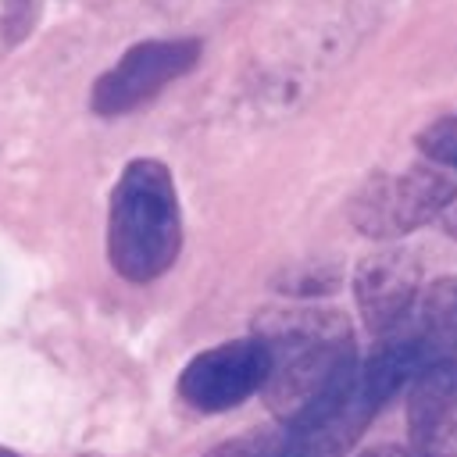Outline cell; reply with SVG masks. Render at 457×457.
Masks as SVG:
<instances>
[{
    "mask_svg": "<svg viewBox=\"0 0 457 457\" xmlns=\"http://www.w3.org/2000/svg\"><path fill=\"white\" fill-rule=\"evenodd\" d=\"M182 250V211L171 171L154 157L125 164L111 189L107 257L129 282L161 278Z\"/></svg>",
    "mask_w": 457,
    "mask_h": 457,
    "instance_id": "1",
    "label": "cell"
},
{
    "mask_svg": "<svg viewBox=\"0 0 457 457\" xmlns=\"http://www.w3.org/2000/svg\"><path fill=\"white\" fill-rule=\"evenodd\" d=\"M271 350V378L264 386L268 403L286 421L318 393L328 386V378L353 361L350 328L339 314H282L275 328L261 336Z\"/></svg>",
    "mask_w": 457,
    "mask_h": 457,
    "instance_id": "2",
    "label": "cell"
},
{
    "mask_svg": "<svg viewBox=\"0 0 457 457\" xmlns=\"http://www.w3.org/2000/svg\"><path fill=\"white\" fill-rule=\"evenodd\" d=\"M457 200V171L418 161L403 171H382L371 175L361 193L350 204L353 225L371 239H396L436 214H446V207Z\"/></svg>",
    "mask_w": 457,
    "mask_h": 457,
    "instance_id": "3",
    "label": "cell"
},
{
    "mask_svg": "<svg viewBox=\"0 0 457 457\" xmlns=\"http://www.w3.org/2000/svg\"><path fill=\"white\" fill-rule=\"evenodd\" d=\"M378 403L364 386L361 361H346L325 389H318L282 432V457H346Z\"/></svg>",
    "mask_w": 457,
    "mask_h": 457,
    "instance_id": "4",
    "label": "cell"
},
{
    "mask_svg": "<svg viewBox=\"0 0 457 457\" xmlns=\"http://www.w3.org/2000/svg\"><path fill=\"white\" fill-rule=\"evenodd\" d=\"M200 61V39H143L129 46L89 93V107L100 118H121L150 104L168 82L189 75Z\"/></svg>",
    "mask_w": 457,
    "mask_h": 457,
    "instance_id": "5",
    "label": "cell"
},
{
    "mask_svg": "<svg viewBox=\"0 0 457 457\" xmlns=\"http://www.w3.org/2000/svg\"><path fill=\"white\" fill-rule=\"evenodd\" d=\"M268 378H271V350L261 336H250L196 353L179 375V393L196 411L214 414L239 407L243 400L261 393Z\"/></svg>",
    "mask_w": 457,
    "mask_h": 457,
    "instance_id": "6",
    "label": "cell"
},
{
    "mask_svg": "<svg viewBox=\"0 0 457 457\" xmlns=\"http://www.w3.org/2000/svg\"><path fill=\"white\" fill-rule=\"evenodd\" d=\"M382 343L403 361L411 378L432 364H457V275L421 289L407 321Z\"/></svg>",
    "mask_w": 457,
    "mask_h": 457,
    "instance_id": "7",
    "label": "cell"
},
{
    "mask_svg": "<svg viewBox=\"0 0 457 457\" xmlns=\"http://www.w3.org/2000/svg\"><path fill=\"white\" fill-rule=\"evenodd\" d=\"M353 296L371 332L389 336L396 332L421 296V268L414 253L400 246H386L368 253L353 275Z\"/></svg>",
    "mask_w": 457,
    "mask_h": 457,
    "instance_id": "8",
    "label": "cell"
},
{
    "mask_svg": "<svg viewBox=\"0 0 457 457\" xmlns=\"http://www.w3.org/2000/svg\"><path fill=\"white\" fill-rule=\"evenodd\" d=\"M407 425L418 457H457V364H432L411 382Z\"/></svg>",
    "mask_w": 457,
    "mask_h": 457,
    "instance_id": "9",
    "label": "cell"
},
{
    "mask_svg": "<svg viewBox=\"0 0 457 457\" xmlns=\"http://www.w3.org/2000/svg\"><path fill=\"white\" fill-rule=\"evenodd\" d=\"M418 150L425 154V161H436V164L457 171V111L428 121L418 132Z\"/></svg>",
    "mask_w": 457,
    "mask_h": 457,
    "instance_id": "10",
    "label": "cell"
},
{
    "mask_svg": "<svg viewBox=\"0 0 457 457\" xmlns=\"http://www.w3.org/2000/svg\"><path fill=\"white\" fill-rule=\"evenodd\" d=\"M204 457H282V432H243L236 439L218 443L214 450H207Z\"/></svg>",
    "mask_w": 457,
    "mask_h": 457,
    "instance_id": "11",
    "label": "cell"
},
{
    "mask_svg": "<svg viewBox=\"0 0 457 457\" xmlns=\"http://www.w3.org/2000/svg\"><path fill=\"white\" fill-rule=\"evenodd\" d=\"M36 25V0H0V43L18 46Z\"/></svg>",
    "mask_w": 457,
    "mask_h": 457,
    "instance_id": "12",
    "label": "cell"
},
{
    "mask_svg": "<svg viewBox=\"0 0 457 457\" xmlns=\"http://www.w3.org/2000/svg\"><path fill=\"white\" fill-rule=\"evenodd\" d=\"M364 457H418V453L403 450V446H378V450H368Z\"/></svg>",
    "mask_w": 457,
    "mask_h": 457,
    "instance_id": "13",
    "label": "cell"
},
{
    "mask_svg": "<svg viewBox=\"0 0 457 457\" xmlns=\"http://www.w3.org/2000/svg\"><path fill=\"white\" fill-rule=\"evenodd\" d=\"M443 221H446V232H450V236L457 239V200H453V204L446 207V214H443Z\"/></svg>",
    "mask_w": 457,
    "mask_h": 457,
    "instance_id": "14",
    "label": "cell"
},
{
    "mask_svg": "<svg viewBox=\"0 0 457 457\" xmlns=\"http://www.w3.org/2000/svg\"><path fill=\"white\" fill-rule=\"evenodd\" d=\"M0 457H18V453H11V450H4V446H0Z\"/></svg>",
    "mask_w": 457,
    "mask_h": 457,
    "instance_id": "15",
    "label": "cell"
}]
</instances>
